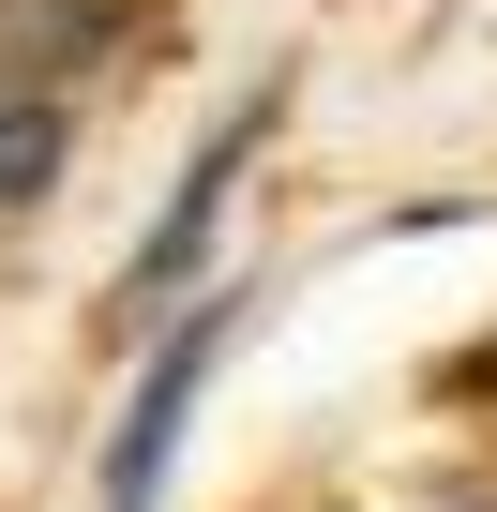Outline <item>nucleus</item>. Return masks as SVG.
<instances>
[{"label":"nucleus","mask_w":497,"mask_h":512,"mask_svg":"<svg viewBox=\"0 0 497 512\" xmlns=\"http://www.w3.org/2000/svg\"><path fill=\"white\" fill-rule=\"evenodd\" d=\"M287 136V91H241L211 136H196V166L166 181V211H151V241L121 256V287H106V317L136 332V317H181V287L211 272V241H226V211H241V181H257V151Z\"/></svg>","instance_id":"1"},{"label":"nucleus","mask_w":497,"mask_h":512,"mask_svg":"<svg viewBox=\"0 0 497 512\" xmlns=\"http://www.w3.org/2000/svg\"><path fill=\"white\" fill-rule=\"evenodd\" d=\"M226 332H241V302H181V317H151V377H136V407H121V437H106L91 512H151V497H166V452H181V422H196Z\"/></svg>","instance_id":"2"},{"label":"nucleus","mask_w":497,"mask_h":512,"mask_svg":"<svg viewBox=\"0 0 497 512\" xmlns=\"http://www.w3.org/2000/svg\"><path fill=\"white\" fill-rule=\"evenodd\" d=\"M61 181H76V106H46V91H0V241H31Z\"/></svg>","instance_id":"3"},{"label":"nucleus","mask_w":497,"mask_h":512,"mask_svg":"<svg viewBox=\"0 0 497 512\" xmlns=\"http://www.w3.org/2000/svg\"><path fill=\"white\" fill-rule=\"evenodd\" d=\"M482 512H497V497H482Z\"/></svg>","instance_id":"4"}]
</instances>
